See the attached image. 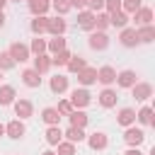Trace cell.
<instances>
[{
    "mask_svg": "<svg viewBox=\"0 0 155 155\" xmlns=\"http://www.w3.org/2000/svg\"><path fill=\"white\" fill-rule=\"evenodd\" d=\"M124 143H126L128 148H140V145L145 143V131H143V126H136V124L126 126V128H124Z\"/></svg>",
    "mask_w": 155,
    "mask_h": 155,
    "instance_id": "1",
    "label": "cell"
},
{
    "mask_svg": "<svg viewBox=\"0 0 155 155\" xmlns=\"http://www.w3.org/2000/svg\"><path fill=\"white\" fill-rule=\"evenodd\" d=\"M12 109H15V116L22 119V121H27V119L34 116V102L27 99V97H17V99L12 102Z\"/></svg>",
    "mask_w": 155,
    "mask_h": 155,
    "instance_id": "2",
    "label": "cell"
},
{
    "mask_svg": "<svg viewBox=\"0 0 155 155\" xmlns=\"http://www.w3.org/2000/svg\"><path fill=\"white\" fill-rule=\"evenodd\" d=\"M155 19V12L150 5H140L133 15H131V27H143V24H153Z\"/></svg>",
    "mask_w": 155,
    "mask_h": 155,
    "instance_id": "3",
    "label": "cell"
},
{
    "mask_svg": "<svg viewBox=\"0 0 155 155\" xmlns=\"http://www.w3.org/2000/svg\"><path fill=\"white\" fill-rule=\"evenodd\" d=\"M109 44H111V39H109L107 31H97V29H92L90 36H87V46H90L92 51H107Z\"/></svg>",
    "mask_w": 155,
    "mask_h": 155,
    "instance_id": "4",
    "label": "cell"
},
{
    "mask_svg": "<svg viewBox=\"0 0 155 155\" xmlns=\"http://www.w3.org/2000/svg\"><path fill=\"white\" fill-rule=\"evenodd\" d=\"M116 87L119 90H131L136 82H138V73L133 68H124V70H116Z\"/></svg>",
    "mask_w": 155,
    "mask_h": 155,
    "instance_id": "5",
    "label": "cell"
},
{
    "mask_svg": "<svg viewBox=\"0 0 155 155\" xmlns=\"http://www.w3.org/2000/svg\"><path fill=\"white\" fill-rule=\"evenodd\" d=\"M70 104L75 107V109H85V107H90V102H92V94H90V90L87 87H75V90H70Z\"/></svg>",
    "mask_w": 155,
    "mask_h": 155,
    "instance_id": "6",
    "label": "cell"
},
{
    "mask_svg": "<svg viewBox=\"0 0 155 155\" xmlns=\"http://www.w3.org/2000/svg\"><path fill=\"white\" fill-rule=\"evenodd\" d=\"M7 53L15 58V63H27V61H31V51H29V46H27L24 41H12L10 48H7Z\"/></svg>",
    "mask_w": 155,
    "mask_h": 155,
    "instance_id": "7",
    "label": "cell"
},
{
    "mask_svg": "<svg viewBox=\"0 0 155 155\" xmlns=\"http://www.w3.org/2000/svg\"><path fill=\"white\" fill-rule=\"evenodd\" d=\"M48 90L53 92V94H65L68 90H70V78L68 75H63V73H56L53 78H48Z\"/></svg>",
    "mask_w": 155,
    "mask_h": 155,
    "instance_id": "8",
    "label": "cell"
},
{
    "mask_svg": "<svg viewBox=\"0 0 155 155\" xmlns=\"http://www.w3.org/2000/svg\"><path fill=\"white\" fill-rule=\"evenodd\" d=\"M116 102H119V92H116L114 87H102V90H99V94H97V104H99L102 109H114Z\"/></svg>",
    "mask_w": 155,
    "mask_h": 155,
    "instance_id": "9",
    "label": "cell"
},
{
    "mask_svg": "<svg viewBox=\"0 0 155 155\" xmlns=\"http://www.w3.org/2000/svg\"><path fill=\"white\" fill-rule=\"evenodd\" d=\"M85 143L90 145V150H107L109 148V136L104 131H92L85 136Z\"/></svg>",
    "mask_w": 155,
    "mask_h": 155,
    "instance_id": "10",
    "label": "cell"
},
{
    "mask_svg": "<svg viewBox=\"0 0 155 155\" xmlns=\"http://www.w3.org/2000/svg\"><path fill=\"white\" fill-rule=\"evenodd\" d=\"M136 124L138 126H155V109H153V104L143 102V107L136 109Z\"/></svg>",
    "mask_w": 155,
    "mask_h": 155,
    "instance_id": "11",
    "label": "cell"
},
{
    "mask_svg": "<svg viewBox=\"0 0 155 155\" xmlns=\"http://www.w3.org/2000/svg\"><path fill=\"white\" fill-rule=\"evenodd\" d=\"M24 133H27V126H24V121H22V119H17V116H15V119H10V121L5 124V136H7V138L19 140Z\"/></svg>",
    "mask_w": 155,
    "mask_h": 155,
    "instance_id": "12",
    "label": "cell"
},
{
    "mask_svg": "<svg viewBox=\"0 0 155 155\" xmlns=\"http://www.w3.org/2000/svg\"><path fill=\"white\" fill-rule=\"evenodd\" d=\"M119 44L124 46V48H136L138 46V34H136V27H124V29H119Z\"/></svg>",
    "mask_w": 155,
    "mask_h": 155,
    "instance_id": "13",
    "label": "cell"
},
{
    "mask_svg": "<svg viewBox=\"0 0 155 155\" xmlns=\"http://www.w3.org/2000/svg\"><path fill=\"white\" fill-rule=\"evenodd\" d=\"M114 80H116V68L114 65H99L97 68V82L102 85V87H111L114 85Z\"/></svg>",
    "mask_w": 155,
    "mask_h": 155,
    "instance_id": "14",
    "label": "cell"
},
{
    "mask_svg": "<svg viewBox=\"0 0 155 155\" xmlns=\"http://www.w3.org/2000/svg\"><path fill=\"white\" fill-rule=\"evenodd\" d=\"M65 31H68L65 17H61V15L48 17V29H46V34H51V36H65Z\"/></svg>",
    "mask_w": 155,
    "mask_h": 155,
    "instance_id": "15",
    "label": "cell"
},
{
    "mask_svg": "<svg viewBox=\"0 0 155 155\" xmlns=\"http://www.w3.org/2000/svg\"><path fill=\"white\" fill-rule=\"evenodd\" d=\"M131 94L136 97V102H148L153 97V85L145 82V80H138L133 87H131Z\"/></svg>",
    "mask_w": 155,
    "mask_h": 155,
    "instance_id": "16",
    "label": "cell"
},
{
    "mask_svg": "<svg viewBox=\"0 0 155 155\" xmlns=\"http://www.w3.org/2000/svg\"><path fill=\"white\" fill-rule=\"evenodd\" d=\"M46 29H48V15H36L29 19V31L34 36H44Z\"/></svg>",
    "mask_w": 155,
    "mask_h": 155,
    "instance_id": "17",
    "label": "cell"
},
{
    "mask_svg": "<svg viewBox=\"0 0 155 155\" xmlns=\"http://www.w3.org/2000/svg\"><path fill=\"white\" fill-rule=\"evenodd\" d=\"M31 68L39 73V75H46L51 70V56L48 53H36L31 56Z\"/></svg>",
    "mask_w": 155,
    "mask_h": 155,
    "instance_id": "18",
    "label": "cell"
},
{
    "mask_svg": "<svg viewBox=\"0 0 155 155\" xmlns=\"http://www.w3.org/2000/svg\"><path fill=\"white\" fill-rule=\"evenodd\" d=\"M19 78H22V85H24V87H29V90H36V87H41V75H39L34 68H24Z\"/></svg>",
    "mask_w": 155,
    "mask_h": 155,
    "instance_id": "19",
    "label": "cell"
},
{
    "mask_svg": "<svg viewBox=\"0 0 155 155\" xmlns=\"http://www.w3.org/2000/svg\"><path fill=\"white\" fill-rule=\"evenodd\" d=\"M116 124H119L121 128L136 124V109H133V107H121V109L116 111Z\"/></svg>",
    "mask_w": 155,
    "mask_h": 155,
    "instance_id": "20",
    "label": "cell"
},
{
    "mask_svg": "<svg viewBox=\"0 0 155 155\" xmlns=\"http://www.w3.org/2000/svg\"><path fill=\"white\" fill-rule=\"evenodd\" d=\"M15 99H17V90H15V85L0 82V107H12Z\"/></svg>",
    "mask_w": 155,
    "mask_h": 155,
    "instance_id": "21",
    "label": "cell"
},
{
    "mask_svg": "<svg viewBox=\"0 0 155 155\" xmlns=\"http://www.w3.org/2000/svg\"><path fill=\"white\" fill-rule=\"evenodd\" d=\"M78 27L85 29V31H92L94 29V12L92 10H78Z\"/></svg>",
    "mask_w": 155,
    "mask_h": 155,
    "instance_id": "22",
    "label": "cell"
},
{
    "mask_svg": "<svg viewBox=\"0 0 155 155\" xmlns=\"http://www.w3.org/2000/svg\"><path fill=\"white\" fill-rule=\"evenodd\" d=\"M94 82H97V68L87 65V68H82V70L78 73V85H80V87H90V85H94Z\"/></svg>",
    "mask_w": 155,
    "mask_h": 155,
    "instance_id": "23",
    "label": "cell"
},
{
    "mask_svg": "<svg viewBox=\"0 0 155 155\" xmlns=\"http://www.w3.org/2000/svg\"><path fill=\"white\" fill-rule=\"evenodd\" d=\"M44 140H46L51 148H56V145L63 140V128H61V124H58V126H46V131H44Z\"/></svg>",
    "mask_w": 155,
    "mask_h": 155,
    "instance_id": "24",
    "label": "cell"
},
{
    "mask_svg": "<svg viewBox=\"0 0 155 155\" xmlns=\"http://www.w3.org/2000/svg\"><path fill=\"white\" fill-rule=\"evenodd\" d=\"M131 24V15H126L124 10H116L109 15V27H116V29H124Z\"/></svg>",
    "mask_w": 155,
    "mask_h": 155,
    "instance_id": "25",
    "label": "cell"
},
{
    "mask_svg": "<svg viewBox=\"0 0 155 155\" xmlns=\"http://www.w3.org/2000/svg\"><path fill=\"white\" fill-rule=\"evenodd\" d=\"M136 34H138V44H153L155 41V24L136 27Z\"/></svg>",
    "mask_w": 155,
    "mask_h": 155,
    "instance_id": "26",
    "label": "cell"
},
{
    "mask_svg": "<svg viewBox=\"0 0 155 155\" xmlns=\"http://www.w3.org/2000/svg\"><path fill=\"white\" fill-rule=\"evenodd\" d=\"M63 48H68V39L65 36H51V39H46V53L48 56H53V53H58Z\"/></svg>",
    "mask_w": 155,
    "mask_h": 155,
    "instance_id": "27",
    "label": "cell"
},
{
    "mask_svg": "<svg viewBox=\"0 0 155 155\" xmlns=\"http://www.w3.org/2000/svg\"><path fill=\"white\" fill-rule=\"evenodd\" d=\"M61 119H63V116L58 114L56 107H44V109H41V121H44L46 126H58Z\"/></svg>",
    "mask_w": 155,
    "mask_h": 155,
    "instance_id": "28",
    "label": "cell"
},
{
    "mask_svg": "<svg viewBox=\"0 0 155 155\" xmlns=\"http://www.w3.org/2000/svg\"><path fill=\"white\" fill-rule=\"evenodd\" d=\"M68 121H70V126H75V128H87L90 116L85 114V109H73V111L68 114Z\"/></svg>",
    "mask_w": 155,
    "mask_h": 155,
    "instance_id": "29",
    "label": "cell"
},
{
    "mask_svg": "<svg viewBox=\"0 0 155 155\" xmlns=\"http://www.w3.org/2000/svg\"><path fill=\"white\" fill-rule=\"evenodd\" d=\"M27 7H29V12H31V17H36V15H48L51 0H29Z\"/></svg>",
    "mask_w": 155,
    "mask_h": 155,
    "instance_id": "30",
    "label": "cell"
},
{
    "mask_svg": "<svg viewBox=\"0 0 155 155\" xmlns=\"http://www.w3.org/2000/svg\"><path fill=\"white\" fill-rule=\"evenodd\" d=\"M82 68H87V58H82V56H75V53H73V56H70V61L65 63V70H68L70 75H78Z\"/></svg>",
    "mask_w": 155,
    "mask_h": 155,
    "instance_id": "31",
    "label": "cell"
},
{
    "mask_svg": "<svg viewBox=\"0 0 155 155\" xmlns=\"http://www.w3.org/2000/svg\"><path fill=\"white\" fill-rule=\"evenodd\" d=\"M85 136H87V133H85V128H75V126H68V128L63 131V138H65V140H70V143H75V145H78V143H82V140H85Z\"/></svg>",
    "mask_w": 155,
    "mask_h": 155,
    "instance_id": "32",
    "label": "cell"
},
{
    "mask_svg": "<svg viewBox=\"0 0 155 155\" xmlns=\"http://www.w3.org/2000/svg\"><path fill=\"white\" fill-rule=\"evenodd\" d=\"M70 48H63V51H58V53H53L51 56V68H65V63L70 61Z\"/></svg>",
    "mask_w": 155,
    "mask_h": 155,
    "instance_id": "33",
    "label": "cell"
},
{
    "mask_svg": "<svg viewBox=\"0 0 155 155\" xmlns=\"http://www.w3.org/2000/svg\"><path fill=\"white\" fill-rule=\"evenodd\" d=\"M94 29L97 31H107L109 29V12H104V10L94 12Z\"/></svg>",
    "mask_w": 155,
    "mask_h": 155,
    "instance_id": "34",
    "label": "cell"
},
{
    "mask_svg": "<svg viewBox=\"0 0 155 155\" xmlns=\"http://www.w3.org/2000/svg\"><path fill=\"white\" fill-rule=\"evenodd\" d=\"M27 46H29L31 56H36V53H46V39H44V36H34Z\"/></svg>",
    "mask_w": 155,
    "mask_h": 155,
    "instance_id": "35",
    "label": "cell"
},
{
    "mask_svg": "<svg viewBox=\"0 0 155 155\" xmlns=\"http://www.w3.org/2000/svg\"><path fill=\"white\" fill-rule=\"evenodd\" d=\"M51 10H56V15L65 17L73 7H70V0H51Z\"/></svg>",
    "mask_w": 155,
    "mask_h": 155,
    "instance_id": "36",
    "label": "cell"
},
{
    "mask_svg": "<svg viewBox=\"0 0 155 155\" xmlns=\"http://www.w3.org/2000/svg\"><path fill=\"white\" fill-rule=\"evenodd\" d=\"M56 155H75V143H70V140H61L58 145H56Z\"/></svg>",
    "mask_w": 155,
    "mask_h": 155,
    "instance_id": "37",
    "label": "cell"
},
{
    "mask_svg": "<svg viewBox=\"0 0 155 155\" xmlns=\"http://www.w3.org/2000/svg\"><path fill=\"white\" fill-rule=\"evenodd\" d=\"M17 63H15V58L7 53V51H0V70L2 73H7V70H12Z\"/></svg>",
    "mask_w": 155,
    "mask_h": 155,
    "instance_id": "38",
    "label": "cell"
},
{
    "mask_svg": "<svg viewBox=\"0 0 155 155\" xmlns=\"http://www.w3.org/2000/svg\"><path fill=\"white\" fill-rule=\"evenodd\" d=\"M56 109H58V114H61V116H68V114H70V111H73L75 107L70 104V99H68V97H63V99H58Z\"/></svg>",
    "mask_w": 155,
    "mask_h": 155,
    "instance_id": "39",
    "label": "cell"
},
{
    "mask_svg": "<svg viewBox=\"0 0 155 155\" xmlns=\"http://www.w3.org/2000/svg\"><path fill=\"white\" fill-rule=\"evenodd\" d=\"M140 5H143V0H121V10H124L126 15H133Z\"/></svg>",
    "mask_w": 155,
    "mask_h": 155,
    "instance_id": "40",
    "label": "cell"
},
{
    "mask_svg": "<svg viewBox=\"0 0 155 155\" xmlns=\"http://www.w3.org/2000/svg\"><path fill=\"white\" fill-rule=\"evenodd\" d=\"M116 10H121V0H104V12H116Z\"/></svg>",
    "mask_w": 155,
    "mask_h": 155,
    "instance_id": "41",
    "label": "cell"
},
{
    "mask_svg": "<svg viewBox=\"0 0 155 155\" xmlns=\"http://www.w3.org/2000/svg\"><path fill=\"white\" fill-rule=\"evenodd\" d=\"M87 10H92V12L104 10V0H87Z\"/></svg>",
    "mask_w": 155,
    "mask_h": 155,
    "instance_id": "42",
    "label": "cell"
},
{
    "mask_svg": "<svg viewBox=\"0 0 155 155\" xmlns=\"http://www.w3.org/2000/svg\"><path fill=\"white\" fill-rule=\"evenodd\" d=\"M70 7L73 10H85L87 7V0H70Z\"/></svg>",
    "mask_w": 155,
    "mask_h": 155,
    "instance_id": "43",
    "label": "cell"
},
{
    "mask_svg": "<svg viewBox=\"0 0 155 155\" xmlns=\"http://www.w3.org/2000/svg\"><path fill=\"white\" fill-rule=\"evenodd\" d=\"M124 155H145V153H143L140 148H128V150H126Z\"/></svg>",
    "mask_w": 155,
    "mask_h": 155,
    "instance_id": "44",
    "label": "cell"
},
{
    "mask_svg": "<svg viewBox=\"0 0 155 155\" xmlns=\"http://www.w3.org/2000/svg\"><path fill=\"white\" fill-rule=\"evenodd\" d=\"M5 19H7V17H5V10H0V29L5 27Z\"/></svg>",
    "mask_w": 155,
    "mask_h": 155,
    "instance_id": "45",
    "label": "cell"
},
{
    "mask_svg": "<svg viewBox=\"0 0 155 155\" xmlns=\"http://www.w3.org/2000/svg\"><path fill=\"white\" fill-rule=\"evenodd\" d=\"M39 155H56V150H44V153H39Z\"/></svg>",
    "mask_w": 155,
    "mask_h": 155,
    "instance_id": "46",
    "label": "cell"
},
{
    "mask_svg": "<svg viewBox=\"0 0 155 155\" xmlns=\"http://www.w3.org/2000/svg\"><path fill=\"white\" fill-rule=\"evenodd\" d=\"M0 136H5V124L0 121Z\"/></svg>",
    "mask_w": 155,
    "mask_h": 155,
    "instance_id": "47",
    "label": "cell"
},
{
    "mask_svg": "<svg viewBox=\"0 0 155 155\" xmlns=\"http://www.w3.org/2000/svg\"><path fill=\"white\" fill-rule=\"evenodd\" d=\"M5 5H7V0H0V10H5Z\"/></svg>",
    "mask_w": 155,
    "mask_h": 155,
    "instance_id": "48",
    "label": "cell"
},
{
    "mask_svg": "<svg viewBox=\"0 0 155 155\" xmlns=\"http://www.w3.org/2000/svg\"><path fill=\"white\" fill-rule=\"evenodd\" d=\"M7 2H22V0H7Z\"/></svg>",
    "mask_w": 155,
    "mask_h": 155,
    "instance_id": "49",
    "label": "cell"
},
{
    "mask_svg": "<svg viewBox=\"0 0 155 155\" xmlns=\"http://www.w3.org/2000/svg\"><path fill=\"white\" fill-rule=\"evenodd\" d=\"M0 82H2V70H0Z\"/></svg>",
    "mask_w": 155,
    "mask_h": 155,
    "instance_id": "50",
    "label": "cell"
},
{
    "mask_svg": "<svg viewBox=\"0 0 155 155\" xmlns=\"http://www.w3.org/2000/svg\"><path fill=\"white\" fill-rule=\"evenodd\" d=\"M12 155H19V153H12Z\"/></svg>",
    "mask_w": 155,
    "mask_h": 155,
    "instance_id": "51",
    "label": "cell"
},
{
    "mask_svg": "<svg viewBox=\"0 0 155 155\" xmlns=\"http://www.w3.org/2000/svg\"><path fill=\"white\" fill-rule=\"evenodd\" d=\"M27 2H29V0H27Z\"/></svg>",
    "mask_w": 155,
    "mask_h": 155,
    "instance_id": "52",
    "label": "cell"
}]
</instances>
